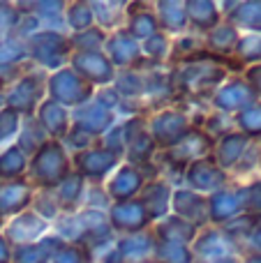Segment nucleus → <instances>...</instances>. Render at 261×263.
<instances>
[{"instance_id": "obj_6", "label": "nucleus", "mask_w": 261, "mask_h": 263, "mask_svg": "<svg viewBox=\"0 0 261 263\" xmlns=\"http://www.w3.org/2000/svg\"><path fill=\"white\" fill-rule=\"evenodd\" d=\"M104 55L111 60V65L118 69H134V72H151L162 65L143 58L141 44L127 35L125 30H116L114 35L106 37L104 42Z\"/></svg>"}, {"instance_id": "obj_39", "label": "nucleus", "mask_w": 261, "mask_h": 263, "mask_svg": "<svg viewBox=\"0 0 261 263\" xmlns=\"http://www.w3.org/2000/svg\"><path fill=\"white\" fill-rule=\"evenodd\" d=\"M153 259L157 263H194V254L190 245H178V242H157Z\"/></svg>"}, {"instance_id": "obj_8", "label": "nucleus", "mask_w": 261, "mask_h": 263, "mask_svg": "<svg viewBox=\"0 0 261 263\" xmlns=\"http://www.w3.org/2000/svg\"><path fill=\"white\" fill-rule=\"evenodd\" d=\"M42 95H44V79H42V74L28 72L3 92V100H5V106L9 111H14L16 116L32 118L37 106L42 104Z\"/></svg>"}, {"instance_id": "obj_7", "label": "nucleus", "mask_w": 261, "mask_h": 263, "mask_svg": "<svg viewBox=\"0 0 261 263\" xmlns=\"http://www.w3.org/2000/svg\"><path fill=\"white\" fill-rule=\"evenodd\" d=\"M123 127H125V159H127V164L137 166L146 176V168H153L151 162L157 150L155 141H153L151 132H148L146 118L134 116L127 123H123Z\"/></svg>"}, {"instance_id": "obj_26", "label": "nucleus", "mask_w": 261, "mask_h": 263, "mask_svg": "<svg viewBox=\"0 0 261 263\" xmlns=\"http://www.w3.org/2000/svg\"><path fill=\"white\" fill-rule=\"evenodd\" d=\"M240 213V196L231 192L229 187L213 192L208 196V219L213 227H225L227 222L236 219Z\"/></svg>"}, {"instance_id": "obj_53", "label": "nucleus", "mask_w": 261, "mask_h": 263, "mask_svg": "<svg viewBox=\"0 0 261 263\" xmlns=\"http://www.w3.org/2000/svg\"><path fill=\"white\" fill-rule=\"evenodd\" d=\"M102 263H123V259H120V256L116 254V250H111L109 254H106V259L102 261Z\"/></svg>"}, {"instance_id": "obj_40", "label": "nucleus", "mask_w": 261, "mask_h": 263, "mask_svg": "<svg viewBox=\"0 0 261 263\" xmlns=\"http://www.w3.org/2000/svg\"><path fill=\"white\" fill-rule=\"evenodd\" d=\"M141 53H143V58L162 65L166 58H171V40H169V35H164V32L153 35L151 40H146L141 44Z\"/></svg>"}, {"instance_id": "obj_23", "label": "nucleus", "mask_w": 261, "mask_h": 263, "mask_svg": "<svg viewBox=\"0 0 261 263\" xmlns=\"http://www.w3.org/2000/svg\"><path fill=\"white\" fill-rule=\"evenodd\" d=\"M123 30L137 42H146L153 35H157L160 26H157L155 12H153L151 5H146V3L127 5V23H125Z\"/></svg>"}, {"instance_id": "obj_28", "label": "nucleus", "mask_w": 261, "mask_h": 263, "mask_svg": "<svg viewBox=\"0 0 261 263\" xmlns=\"http://www.w3.org/2000/svg\"><path fill=\"white\" fill-rule=\"evenodd\" d=\"M153 9H155L160 32H164V35H180L190 28L185 3H180V0H160V3L153 5Z\"/></svg>"}, {"instance_id": "obj_45", "label": "nucleus", "mask_w": 261, "mask_h": 263, "mask_svg": "<svg viewBox=\"0 0 261 263\" xmlns=\"http://www.w3.org/2000/svg\"><path fill=\"white\" fill-rule=\"evenodd\" d=\"M234 51L238 53L243 65H245V60H259L261 58V40L259 37H238V44H236Z\"/></svg>"}, {"instance_id": "obj_18", "label": "nucleus", "mask_w": 261, "mask_h": 263, "mask_svg": "<svg viewBox=\"0 0 261 263\" xmlns=\"http://www.w3.org/2000/svg\"><path fill=\"white\" fill-rule=\"evenodd\" d=\"M231 238L227 236L222 229H206V231L197 233V238H194V242L190 245V250H192L194 254V261L199 263H215L220 259H227L231 252Z\"/></svg>"}, {"instance_id": "obj_24", "label": "nucleus", "mask_w": 261, "mask_h": 263, "mask_svg": "<svg viewBox=\"0 0 261 263\" xmlns=\"http://www.w3.org/2000/svg\"><path fill=\"white\" fill-rule=\"evenodd\" d=\"M65 245L67 242L63 238L46 233L42 240L30 242V245H18L16 250H12V263H51V259Z\"/></svg>"}, {"instance_id": "obj_15", "label": "nucleus", "mask_w": 261, "mask_h": 263, "mask_svg": "<svg viewBox=\"0 0 261 263\" xmlns=\"http://www.w3.org/2000/svg\"><path fill=\"white\" fill-rule=\"evenodd\" d=\"M49 231V222L42 219L35 210H26V213L16 215L7 222L5 227V240L9 245H30V242H37L46 236Z\"/></svg>"}, {"instance_id": "obj_41", "label": "nucleus", "mask_w": 261, "mask_h": 263, "mask_svg": "<svg viewBox=\"0 0 261 263\" xmlns=\"http://www.w3.org/2000/svg\"><path fill=\"white\" fill-rule=\"evenodd\" d=\"M229 18L236 23V26L261 30V3L234 5V12H229Z\"/></svg>"}, {"instance_id": "obj_4", "label": "nucleus", "mask_w": 261, "mask_h": 263, "mask_svg": "<svg viewBox=\"0 0 261 263\" xmlns=\"http://www.w3.org/2000/svg\"><path fill=\"white\" fill-rule=\"evenodd\" d=\"M28 58H32L37 65L46 69H63V63L72 55L69 37H65L58 30H37L32 37L26 40Z\"/></svg>"}, {"instance_id": "obj_17", "label": "nucleus", "mask_w": 261, "mask_h": 263, "mask_svg": "<svg viewBox=\"0 0 261 263\" xmlns=\"http://www.w3.org/2000/svg\"><path fill=\"white\" fill-rule=\"evenodd\" d=\"M143 185H146V176L132 164H123L106 178V194H109L111 203L129 201L137 199L139 192L143 190Z\"/></svg>"}, {"instance_id": "obj_21", "label": "nucleus", "mask_w": 261, "mask_h": 263, "mask_svg": "<svg viewBox=\"0 0 261 263\" xmlns=\"http://www.w3.org/2000/svg\"><path fill=\"white\" fill-rule=\"evenodd\" d=\"M35 120L40 123V127L46 132L49 139H65L69 127H72V120H69V111L65 106L55 104L53 100H42V104L35 111Z\"/></svg>"}, {"instance_id": "obj_30", "label": "nucleus", "mask_w": 261, "mask_h": 263, "mask_svg": "<svg viewBox=\"0 0 261 263\" xmlns=\"http://www.w3.org/2000/svg\"><path fill=\"white\" fill-rule=\"evenodd\" d=\"M185 14H188V26L192 30H199L201 35L220 26V12H217V5L213 0H188Z\"/></svg>"}, {"instance_id": "obj_5", "label": "nucleus", "mask_w": 261, "mask_h": 263, "mask_svg": "<svg viewBox=\"0 0 261 263\" xmlns=\"http://www.w3.org/2000/svg\"><path fill=\"white\" fill-rule=\"evenodd\" d=\"M46 90H49V100H53L55 104L65 106V109H69V106L79 109L95 95V88L88 81H83L79 74H74L69 67H63L51 74L46 81Z\"/></svg>"}, {"instance_id": "obj_42", "label": "nucleus", "mask_w": 261, "mask_h": 263, "mask_svg": "<svg viewBox=\"0 0 261 263\" xmlns=\"http://www.w3.org/2000/svg\"><path fill=\"white\" fill-rule=\"evenodd\" d=\"M23 9H30L26 14H32L37 21H46V23H63L65 18V3H30V5H21Z\"/></svg>"}, {"instance_id": "obj_55", "label": "nucleus", "mask_w": 261, "mask_h": 263, "mask_svg": "<svg viewBox=\"0 0 261 263\" xmlns=\"http://www.w3.org/2000/svg\"><path fill=\"white\" fill-rule=\"evenodd\" d=\"M248 263H261V256H252V259H248Z\"/></svg>"}, {"instance_id": "obj_35", "label": "nucleus", "mask_w": 261, "mask_h": 263, "mask_svg": "<svg viewBox=\"0 0 261 263\" xmlns=\"http://www.w3.org/2000/svg\"><path fill=\"white\" fill-rule=\"evenodd\" d=\"M92 16L97 21L100 30H111V28H120L123 23H127V3H92Z\"/></svg>"}, {"instance_id": "obj_51", "label": "nucleus", "mask_w": 261, "mask_h": 263, "mask_svg": "<svg viewBox=\"0 0 261 263\" xmlns=\"http://www.w3.org/2000/svg\"><path fill=\"white\" fill-rule=\"evenodd\" d=\"M248 86L254 90V95L261 92V65H257V67H252V69H248Z\"/></svg>"}, {"instance_id": "obj_11", "label": "nucleus", "mask_w": 261, "mask_h": 263, "mask_svg": "<svg viewBox=\"0 0 261 263\" xmlns=\"http://www.w3.org/2000/svg\"><path fill=\"white\" fill-rule=\"evenodd\" d=\"M69 120H72L74 129L83 132V134L90 136V139H97V136L106 134V132L114 127L116 114L92 97L90 102H86V104H81L79 109H74Z\"/></svg>"}, {"instance_id": "obj_33", "label": "nucleus", "mask_w": 261, "mask_h": 263, "mask_svg": "<svg viewBox=\"0 0 261 263\" xmlns=\"http://www.w3.org/2000/svg\"><path fill=\"white\" fill-rule=\"evenodd\" d=\"M28 159L30 157H28L16 143L7 145V148L0 153V182L23 178V173L28 171Z\"/></svg>"}, {"instance_id": "obj_31", "label": "nucleus", "mask_w": 261, "mask_h": 263, "mask_svg": "<svg viewBox=\"0 0 261 263\" xmlns=\"http://www.w3.org/2000/svg\"><path fill=\"white\" fill-rule=\"evenodd\" d=\"M236 44H238V32H236V28L231 23H220L211 32L203 35V51L220 55V58H229V53L236 49Z\"/></svg>"}, {"instance_id": "obj_16", "label": "nucleus", "mask_w": 261, "mask_h": 263, "mask_svg": "<svg viewBox=\"0 0 261 263\" xmlns=\"http://www.w3.org/2000/svg\"><path fill=\"white\" fill-rule=\"evenodd\" d=\"M171 210H174V215H178L180 219L192 224L197 231L211 222V219H208V196L197 194V192H192V190H185V187L174 190Z\"/></svg>"}, {"instance_id": "obj_2", "label": "nucleus", "mask_w": 261, "mask_h": 263, "mask_svg": "<svg viewBox=\"0 0 261 263\" xmlns=\"http://www.w3.org/2000/svg\"><path fill=\"white\" fill-rule=\"evenodd\" d=\"M72 173V162L60 141L49 139L30 159H28V178L32 187L55 190Z\"/></svg>"}, {"instance_id": "obj_54", "label": "nucleus", "mask_w": 261, "mask_h": 263, "mask_svg": "<svg viewBox=\"0 0 261 263\" xmlns=\"http://www.w3.org/2000/svg\"><path fill=\"white\" fill-rule=\"evenodd\" d=\"M215 263H236V259H229V256H227V259H220V261H215Z\"/></svg>"}, {"instance_id": "obj_32", "label": "nucleus", "mask_w": 261, "mask_h": 263, "mask_svg": "<svg viewBox=\"0 0 261 263\" xmlns=\"http://www.w3.org/2000/svg\"><path fill=\"white\" fill-rule=\"evenodd\" d=\"M83 187H86V180L77 171H72L55 187V201H58L60 213H74L77 210V205L83 199Z\"/></svg>"}, {"instance_id": "obj_12", "label": "nucleus", "mask_w": 261, "mask_h": 263, "mask_svg": "<svg viewBox=\"0 0 261 263\" xmlns=\"http://www.w3.org/2000/svg\"><path fill=\"white\" fill-rule=\"evenodd\" d=\"M106 215H109L111 231L123 233V236H132V233L148 231V227H151L148 213H146V208L141 205V201L139 199L111 203Z\"/></svg>"}, {"instance_id": "obj_44", "label": "nucleus", "mask_w": 261, "mask_h": 263, "mask_svg": "<svg viewBox=\"0 0 261 263\" xmlns=\"http://www.w3.org/2000/svg\"><path fill=\"white\" fill-rule=\"evenodd\" d=\"M236 123H238V127L243 132H248V134H259L261 132V104L248 106L245 111H240Z\"/></svg>"}, {"instance_id": "obj_49", "label": "nucleus", "mask_w": 261, "mask_h": 263, "mask_svg": "<svg viewBox=\"0 0 261 263\" xmlns=\"http://www.w3.org/2000/svg\"><path fill=\"white\" fill-rule=\"evenodd\" d=\"M67 143L72 145V148H77V153H81V150H88L90 148V143H92V139L90 136H86L83 132H79V129H74V127H69L67 132Z\"/></svg>"}, {"instance_id": "obj_20", "label": "nucleus", "mask_w": 261, "mask_h": 263, "mask_svg": "<svg viewBox=\"0 0 261 263\" xmlns=\"http://www.w3.org/2000/svg\"><path fill=\"white\" fill-rule=\"evenodd\" d=\"M171 196H174V190H171V185L166 180H160V178H155V180H146V185H143V190L139 192L137 199L141 201V205L146 208L151 224L160 222L162 217L169 215Z\"/></svg>"}, {"instance_id": "obj_3", "label": "nucleus", "mask_w": 261, "mask_h": 263, "mask_svg": "<svg viewBox=\"0 0 261 263\" xmlns=\"http://www.w3.org/2000/svg\"><path fill=\"white\" fill-rule=\"evenodd\" d=\"M213 148H215V136H211L206 129L192 125V129H190L178 143H174L171 148L162 150L160 159L164 166L185 173V168H188L190 164H194L201 157L213 155Z\"/></svg>"}, {"instance_id": "obj_34", "label": "nucleus", "mask_w": 261, "mask_h": 263, "mask_svg": "<svg viewBox=\"0 0 261 263\" xmlns=\"http://www.w3.org/2000/svg\"><path fill=\"white\" fill-rule=\"evenodd\" d=\"M114 92L125 100H141L146 92V74L134 72V69H120L114 79Z\"/></svg>"}, {"instance_id": "obj_37", "label": "nucleus", "mask_w": 261, "mask_h": 263, "mask_svg": "<svg viewBox=\"0 0 261 263\" xmlns=\"http://www.w3.org/2000/svg\"><path fill=\"white\" fill-rule=\"evenodd\" d=\"M106 32L100 30L97 26L88 28L83 32H74L69 37L72 44V53H95V51H104V42H106Z\"/></svg>"}, {"instance_id": "obj_19", "label": "nucleus", "mask_w": 261, "mask_h": 263, "mask_svg": "<svg viewBox=\"0 0 261 263\" xmlns=\"http://www.w3.org/2000/svg\"><path fill=\"white\" fill-rule=\"evenodd\" d=\"M32 199H35L32 185L23 178L0 182V217H16L26 213L32 205Z\"/></svg>"}, {"instance_id": "obj_29", "label": "nucleus", "mask_w": 261, "mask_h": 263, "mask_svg": "<svg viewBox=\"0 0 261 263\" xmlns=\"http://www.w3.org/2000/svg\"><path fill=\"white\" fill-rule=\"evenodd\" d=\"M245 145H248V136L240 134V132H231V134H225L213 148V159L217 162V166L222 171L227 168H236L238 162L243 159Z\"/></svg>"}, {"instance_id": "obj_47", "label": "nucleus", "mask_w": 261, "mask_h": 263, "mask_svg": "<svg viewBox=\"0 0 261 263\" xmlns=\"http://www.w3.org/2000/svg\"><path fill=\"white\" fill-rule=\"evenodd\" d=\"M51 263H86V250H81L79 245H65L51 259Z\"/></svg>"}, {"instance_id": "obj_22", "label": "nucleus", "mask_w": 261, "mask_h": 263, "mask_svg": "<svg viewBox=\"0 0 261 263\" xmlns=\"http://www.w3.org/2000/svg\"><path fill=\"white\" fill-rule=\"evenodd\" d=\"M254 97L257 95L248 86V81L234 79L213 92V106L220 111H245L254 102Z\"/></svg>"}, {"instance_id": "obj_56", "label": "nucleus", "mask_w": 261, "mask_h": 263, "mask_svg": "<svg viewBox=\"0 0 261 263\" xmlns=\"http://www.w3.org/2000/svg\"><path fill=\"white\" fill-rule=\"evenodd\" d=\"M139 263H157L155 259H146V261H139Z\"/></svg>"}, {"instance_id": "obj_10", "label": "nucleus", "mask_w": 261, "mask_h": 263, "mask_svg": "<svg viewBox=\"0 0 261 263\" xmlns=\"http://www.w3.org/2000/svg\"><path fill=\"white\" fill-rule=\"evenodd\" d=\"M69 69H72L74 74H79L83 81H88L92 88L114 83L116 72H118V69L111 65V60L104 55V51H95V53H72L69 55Z\"/></svg>"}, {"instance_id": "obj_14", "label": "nucleus", "mask_w": 261, "mask_h": 263, "mask_svg": "<svg viewBox=\"0 0 261 263\" xmlns=\"http://www.w3.org/2000/svg\"><path fill=\"white\" fill-rule=\"evenodd\" d=\"M185 180L190 185L188 190L197 192V194H213L227 185V171H222L213 159V155H208L185 168Z\"/></svg>"}, {"instance_id": "obj_36", "label": "nucleus", "mask_w": 261, "mask_h": 263, "mask_svg": "<svg viewBox=\"0 0 261 263\" xmlns=\"http://www.w3.org/2000/svg\"><path fill=\"white\" fill-rule=\"evenodd\" d=\"M46 141H49V136H46V132L40 127V123L35 120V116H32V118H26V123H21L16 145L28 155V157H32Z\"/></svg>"}, {"instance_id": "obj_43", "label": "nucleus", "mask_w": 261, "mask_h": 263, "mask_svg": "<svg viewBox=\"0 0 261 263\" xmlns=\"http://www.w3.org/2000/svg\"><path fill=\"white\" fill-rule=\"evenodd\" d=\"M23 58H28L26 42L18 40L14 32L9 37H3V40H0V63L18 65Z\"/></svg>"}, {"instance_id": "obj_25", "label": "nucleus", "mask_w": 261, "mask_h": 263, "mask_svg": "<svg viewBox=\"0 0 261 263\" xmlns=\"http://www.w3.org/2000/svg\"><path fill=\"white\" fill-rule=\"evenodd\" d=\"M157 240L151 231H141V233H132V236H123L116 242V254L123 259V263H139L153 259L155 254Z\"/></svg>"}, {"instance_id": "obj_52", "label": "nucleus", "mask_w": 261, "mask_h": 263, "mask_svg": "<svg viewBox=\"0 0 261 263\" xmlns=\"http://www.w3.org/2000/svg\"><path fill=\"white\" fill-rule=\"evenodd\" d=\"M0 263H12V245L0 233Z\"/></svg>"}, {"instance_id": "obj_57", "label": "nucleus", "mask_w": 261, "mask_h": 263, "mask_svg": "<svg viewBox=\"0 0 261 263\" xmlns=\"http://www.w3.org/2000/svg\"><path fill=\"white\" fill-rule=\"evenodd\" d=\"M0 229H3V217H0Z\"/></svg>"}, {"instance_id": "obj_27", "label": "nucleus", "mask_w": 261, "mask_h": 263, "mask_svg": "<svg viewBox=\"0 0 261 263\" xmlns=\"http://www.w3.org/2000/svg\"><path fill=\"white\" fill-rule=\"evenodd\" d=\"M151 233L155 236L157 242H178V245H192L194 238H197V229L185 219H180L178 215L162 217L160 222H155Z\"/></svg>"}, {"instance_id": "obj_1", "label": "nucleus", "mask_w": 261, "mask_h": 263, "mask_svg": "<svg viewBox=\"0 0 261 263\" xmlns=\"http://www.w3.org/2000/svg\"><path fill=\"white\" fill-rule=\"evenodd\" d=\"M245 65L240 60L220 58L208 51H197V53L183 58L174 69L169 72L171 86L176 92L188 97H203L213 95L220 88V83L227 79V69H243Z\"/></svg>"}, {"instance_id": "obj_48", "label": "nucleus", "mask_w": 261, "mask_h": 263, "mask_svg": "<svg viewBox=\"0 0 261 263\" xmlns=\"http://www.w3.org/2000/svg\"><path fill=\"white\" fill-rule=\"evenodd\" d=\"M23 77V69L21 65H7V63H0V92H5L14 81Z\"/></svg>"}, {"instance_id": "obj_9", "label": "nucleus", "mask_w": 261, "mask_h": 263, "mask_svg": "<svg viewBox=\"0 0 261 263\" xmlns=\"http://www.w3.org/2000/svg\"><path fill=\"white\" fill-rule=\"evenodd\" d=\"M190 129H192L190 116L183 109H176V106H164V109L155 111V116L148 123V132H151L160 153L178 143Z\"/></svg>"}, {"instance_id": "obj_46", "label": "nucleus", "mask_w": 261, "mask_h": 263, "mask_svg": "<svg viewBox=\"0 0 261 263\" xmlns=\"http://www.w3.org/2000/svg\"><path fill=\"white\" fill-rule=\"evenodd\" d=\"M18 120H21V116H16L14 111H9L7 106L0 111V143H5V141L12 139L14 134H18V127H21Z\"/></svg>"}, {"instance_id": "obj_38", "label": "nucleus", "mask_w": 261, "mask_h": 263, "mask_svg": "<svg viewBox=\"0 0 261 263\" xmlns=\"http://www.w3.org/2000/svg\"><path fill=\"white\" fill-rule=\"evenodd\" d=\"M65 21L74 32H83L88 28L95 26V16H92L90 3H69L65 7Z\"/></svg>"}, {"instance_id": "obj_13", "label": "nucleus", "mask_w": 261, "mask_h": 263, "mask_svg": "<svg viewBox=\"0 0 261 263\" xmlns=\"http://www.w3.org/2000/svg\"><path fill=\"white\" fill-rule=\"evenodd\" d=\"M118 162L120 159L106 148H102V145H90L88 150H81L74 157L77 173L83 180H92V182H102L104 178H109L118 168Z\"/></svg>"}, {"instance_id": "obj_50", "label": "nucleus", "mask_w": 261, "mask_h": 263, "mask_svg": "<svg viewBox=\"0 0 261 263\" xmlns=\"http://www.w3.org/2000/svg\"><path fill=\"white\" fill-rule=\"evenodd\" d=\"M245 194H250V196H243V194H238L240 196V208H248V210H259L261 208V185H252Z\"/></svg>"}]
</instances>
